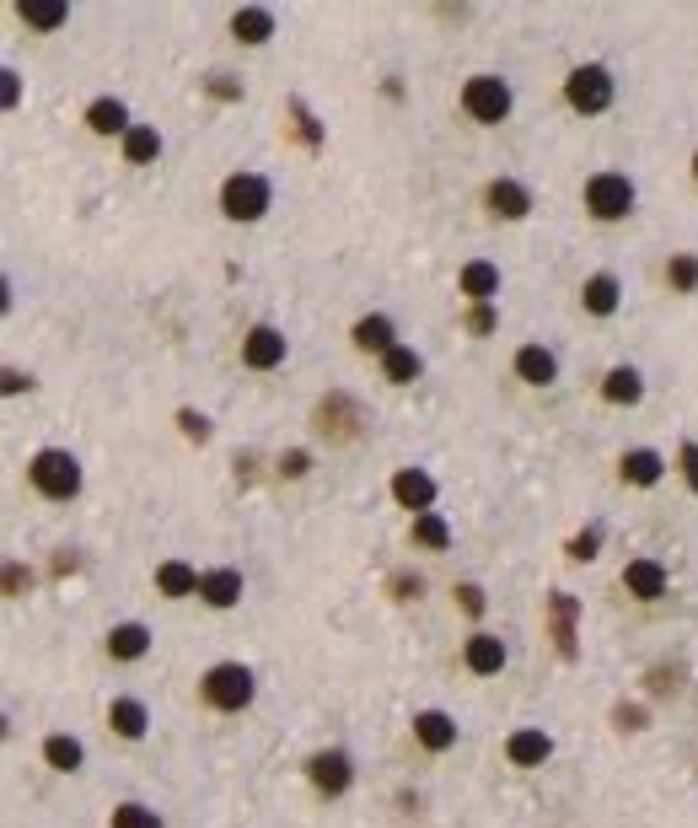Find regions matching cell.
<instances>
[{"label": "cell", "instance_id": "20", "mask_svg": "<svg viewBox=\"0 0 698 828\" xmlns=\"http://www.w3.org/2000/svg\"><path fill=\"white\" fill-rule=\"evenodd\" d=\"M199 582H205V576H199L194 565H183V559H167V565L156 571V586H161L167 597H194V592H199Z\"/></svg>", "mask_w": 698, "mask_h": 828}, {"label": "cell", "instance_id": "22", "mask_svg": "<svg viewBox=\"0 0 698 828\" xmlns=\"http://www.w3.org/2000/svg\"><path fill=\"white\" fill-rule=\"evenodd\" d=\"M580 302H586V312H597V318L618 312V280H612V275H591L586 285H580Z\"/></svg>", "mask_w": 698, "mask_h": 828}, {"label": "cell", "instance_id": "26", "mask_svg": "<svg viewBox=\"0 0 698 828\" xmlns=\"http://www.w3.org/2000/svg\"><path fill=\"white\" fill-rule=\"evenodd\" d=\"M553 635H559L564 656L576 651V597L570 592H553Z\"/></svg>", "mask_w": 698, "mask_h": 828}, {"label": "cell", "instance_id": "6", "mask_svg": "<svg viewBox=\"0 0 698 828\" xmlns=\"http://www.w3.org/2000/svg\"><path fill=\"white\" fill-rule=\"evenodd\" d=\"M564 92H570V108H576V114H602V108L612 103L608 65H580L576 76L564 81Z\"/></svg>", "mask_w": 698, "mask_h": 828}, {"label": "cell", "instance_id": "36", "mask_svg": "<svg viewBox=\"0 0 698 828\" xmlns=\"http://www.w3.org/2000/svg\"><path fill=\"white\" fill-rule=\"evenodd\" d=\"M306 468H312V458H306V452H285V458H279V474H285V479H302Z\"/></svg>", "mask_w": 698, "mask_h": 828}, {"label": "cell", "instance_id": "3", "mask_svg": "<svg viewBox=\"0 0 698 828\" xmlns=\"http://www.w3.org/2000/svg\"><path fill=\"white\" fill-rule=\"evenodd\" d=\"M220 211L232 215V221H258V215L269 211V178H258V173H232L226 188H220Z\"/></svg>", "mask_w": 698, "mask_h": 828}, {"label": "cell", "instance_id": "18", "mask_svg": "<svg viewBox=\"0 0 698 828\" xmlns=\"http://www.w3.org/2000/svg\"><path fill=\"white\" fill-rule=\"evenodd\" d=\"M108 727L119 737H129V742H140L151 721H146V705H140V700H114V705H108Z\"/></svg>", "mask_w": 698, "mask_h": 828}, {"label": "cell", "instance_id": "16", "mask_svg": "<svg viewBox=\"0 0 698 828\" xmlns=\"http://www.w3.org/2000/svg\"><path fill=\"white\" fill-rule=\"evenodd\" d=\"M108 651H114L119 662H140V656L151 651V630H146V624H119V630H108Z\"/></svg>", "mask_w": 698, "mask_h": 828}, {"label": "cell", "instance_id": "10", "mask_svg": "<svg viewBox=\"0 0 698 828\" xmlns=\"http://www.w3.org/2000/svg\"><path fill=\"white\" fill-rule=\"evenodd\" d=\"M393 495L409 506V512H430V500H435V479H430L425 468H403L393 479Z\"/></svg>", "mask_w": 698, "mask_h": 828}, {"label": "cell", "instance_id": "1", "mask_svg": "<svg viewBox=\"0 0 698 828\" xmlns=\"http://www.w3.org/2000/svg\"><path fill=\"white\" fill-rule=\"evenodd\" d=\"M28 479L49 495V500H70V495L81 490V462L70 458V452H60V447H43V452L28 462Z\"/></svg>", "mask_w": 698, "mask_h": 828}, {"label": "cell", "instance_id": "24", "mask_svg": "<svg viewBox=\"0 0 698 828\" xmlns=\"http://www.w3.org/2000/svg\"><path fill=\"white\" fill-rule=\"evenodd\" d=\"M618 468H623V479H629V485H656L667 462H661V452L639 447V452H623V462H618Z\"/></svg>", "mask_w": 698, "mask_h": 828}, {"label": "cell", "instance_id": "39", "mask_svg": "<svg viewBox=\"0 0 698 828\" xmlns=\"http://www.w3.org/2000/svg\"><path fill=\"white\" fill-rule=\"evenodd\" d=\"M456 597H462L468 614H484V592H479V586H456Z\"/></svg>", "mask_w": 698, "mask_h": 828}, {"label": "cell", "instance_id": "38", "mask_svg": "<svg viewBox=\"0 0 698 828\" xmlns=\"http://www.w3.org/2000/svg\"><path fill=\"white\" fill-rule=\"evenodd\" d=\"M597 544H602V533L591 527V533H580L576 544H570V554H576V559H591V554H597Z\"/></svg>", "mask_w": 698, "mask_h": 828}, {"label": "cell", "instance_id": "23", "mask_svg": "<svg viewBox=\"0 0 698 828\" xmlns=\"http://www.w3.org/2000/svg\"><path fill=\"white\" fill-rule=\"evenodd\" d=\"M505 753H511V764L532 769V764H543L548 753H553V742H548L543 732H532V727H527V732H517V737H511V748H505Z\"/></svg>", "mask_w": 698, "mask_h": 828}, {"label": "cell", "instance_id": "31", "mask_svg": "<svg viewBox=\"0 0 698 828\" xmlns=\"http://www.w3.org/2000/svg\"><path fill=\"white\" fill-rule=\"evenodd\" d=\"M414 544H425V549H446V544H452V527L435 517V512H420V517H414Z\"/></svg>", "mask_w": 698, "mask_h": 828}, {"label": "cell", "instance_id": "40", "mask_svg": "<svg viewBox=\"0 0 698 828\" xmlns=\"http://www.w3.org/2000/svg\"><path fill=\"white\" fill-rule=\"evenodd\" d=\"M682 468H688V485L698 490V441H688V447H682Z\"/></svg>", "mask_w": 698, "mask_h": 828}, {"label": "cell", "instance_id": "11", "mask_svg": "<svg viewBox=\"0 0 698 828\" xmlns=\"http://www.w3.org/2000/svg\"><path fill=\"white\" fill-rule=\"evenodd\" d=\"M489 211L505 215V221H521V215L532 211V194H527L517 178H494V184H489Z\"/></svg>", "mask_w": 698, "mask_h": 828}, {"label": "cell", "instance_id": "13", "mask_svg": "<svg viewBox=\"0 0 698 828\" xmlns=\"http://www.w3.org/2000/svg\"><path fill=\"white\" fill-rule=\"evenodd\" d=\"M199 597H205L210 608H232V603H243V571H205Z\"/></svg>", "mask_w": 698, "mask_h": 828}, {"label": "cell", "instance_id": "37", "mask_svg": "<svg viewBox=\"0 0 698 828\" xmlns=\"http://www.w3.org/2000/svg\"><path fill=\"white\" fill-rule=\"evenodd\" d=\"M178 420H183V430H188L194 441H205V436H210V420H205V415H194V409H183Z\"/></svg>", "mask_w": 698, "mask_h": 828}, {"label": "cell", "instance_id": "2", "mask_svg": "<svg viewBox=\"0 0 698 828\" xmlns=\"http://www.w3.org/2000/svg\"><path fill=\"white\" fill-rule=\"evenodd\" d=\"M199 689H205V700H210L215 710H247L253 705V673H247L243 662H220V668H210Z\"/></svg>", "mask_w": 698, "mask_h": 828}, {"label": "cell", "instance_id": "35", "mask_svg": "<svg viewBox=\"0 0 698 828\" xmlns=\"http://www.w3.org/2000/svg\"><path fill=\"white\" fill-rule=\"evenodd\" d=\"M468 329H473V334H494V308H489V302L484 308H473L468 312Z\"/></svg>", "mask_w": 698, "mask_h": 828}, {"label": "cell", "instance_id": "5", "mask_svg": "<svg viewBox=\"0 0 698 828\" xmlns=\"http://www.w3.org/2000/svg\"><path fill=\"white\" fill-rule=\"evenodd\" d=\"M462 108L479 124H500L511 114V87H505L500 76H473V81L462 87Z\"/></svg>", "mask_w": 698, "mask_h": 828}, {"label": "cell", "instance_id": "30", "mask_svg": "<svg viewBox=\"0 0 698 828\" xmlns=\"http://www.w3.org/2000/svg\"><path fill=\"white\" fill-rule=\"evenodd\" d=\"M43 759L70 775V769H81V759H87V753H81V742H76V737H49V742H43Z\"/></svg>", "mask_w": 698, "mask_h": 828}, {"label": "cell", "instance_id": "14", "mask_svg": "<svg viewBox=\"0 0 698 828\" xmlns=\"http://www.w3.org/2000/svg\"><path fill=\"white\" fill-rule=\"evenodd\" d=\"M517 377L532 382V388H548V382L559 377V361L548 355L543 344H527V350H517Z\"/></svg>", "mask_w": 698, "mask_h": 828}, {"label": "cell", "instance_id": "19", "mask_svg": "<svg viewBox=\"0 0 698 828\" xmlns=\"http://www.w3.org/2000/svg\"><path fill=\"white\" fill-rule=\"evenodd\" d=\"M232 32H237L243 43H264V38H274V11L269 6H243V11L232 17Z\"/></svg>", "mask_w": 698, "mask_h": 828}, {"label": "cell", "instance_id": "32", "mask_svg": "<svg viewBox=\"0 0 698 828\" xmlns=\"http://www.w3.org/2000/svg\"><path fill=\"white\" fill-rule=\"evenodd\" d=\"M382 367H387V382H397V388H403V382H414V377H420V355H414L409 344H393Z\"/></svg>", "mask_w": 698, "mask_h": 828}, {"label": "cell", "instance_id": "9", "mask_svg": "<svg viewBox=\"0 0 698 828\" xmlns=\"http://www.w3.org/2000/svg\"><path fill=\"white\" fill-rule=\"evenodd\" d=\"M312 786L317 791H328V797H338V791H350V780H355V764H350V753H317L312 759Z\"/></svg>", "mask_w": 698, "mask_h": 828}, {"label": "cell", "instance_id": "4", "mask_svg": "<svg viewBox=\"0 0 698 828\" xmlns=\"http://www.w3.org/2000/svg\"><path fill=\"white\" fill-rule=\"evenodd\" d=\"M586 211L597 215V221H623V215L635 211V184L623 173H597L586 184Z\"/></svg>", "mask_w": 698, "mask_h": 828}, {"label": "cell", "instance_id": "34", "mask_svg": "<svg viewBox=\"0 0 698 828\" xmlns=\"http://www.w3.org/2000/svg\"><path fill=\"white\" fill-rule=\"evenodd\" d=\"M667 280L677 285V291H698V259L694 253H677L667 264Z\"/></svg>", "mask_w": 698, "mask_h": 828}, {"label": "cell", "instance_id": "21", "mask_svg": "<svg viewBox=\"0 0 698 828\" xmlns=\"http://www.w3.org/2000/svg\"><path fill=\"white\" fill-rule=\"evenodd\" d=\"M494 291H500V270H494V264H484V259H473V264L462 270V296H473V302L484 308Z\"/></svg>", "mask_w": 698, "mask_h": 828}, {"label": "cell", "instance_id": "29", "mask_svg": "<svg viewBox=\"0 0 698 828\" xmlns=\"http://www.w3.org/2000/svg\"><path fill=\"white\" fill-rule=\"evenodd\" d=\"M124 156H129V162H156V156H161V135H156L151 124H135V129L124 135Z\"/></svg>", "mask_w": 698, "mask_h": 828}, {"label": "cell", "instance_id": "7", "mask_svg": "<svg viewBox=\"0 0 698 828\" xmlns=\"http://www.w3.org/2000/svg\"><path fill=\"white\" fill-rule=\"evenodd\" d=\"M243 361H247L253 371H274L279 361H285V334H279V329H269V323L247 329V339H243Z\"/></svg>", "mask_w": 698, "mask_h": 828}, {"label": "cell", "instance_id": "27", "mask_svg": "<svg viewBox=\"0 0 698 828\" xmlns=\"http://www.w3.org/2000/svg\"><path fill=\"white\" fill-rule=\"evenodd\" d=\"M355 344H361V350H382V355H387V350H393V323H387L382 312L361 318V323H355Z\"/></svg>", "mask_w": 698, "mask_h": 828}, {"label": "cell", "instance_id": "25", "mask_svg": "<svg viewBox=\"0 0 698 828\" xmlns=\"http://www.w3.org/2000/svg\"><path fill=\"white\" fill-rule=\"evenodd\" d=\"M639 393H645V382H639L635 367H612L608 382H602V399L608 403H639Z\"/></svg>", "mask_w": 698, "mask_h": 828}, {"label": "cell", "instance_id": "28", "mask_svg": "<svg viewBox=\"0 0 698 828\" xmlns=\"http://www.w3.org/2000/svg\"><path fill=\"white\" fill-rule=\"evenodd\" d=\"M17 11H22V22H28V28H60L65 22V11H70V6H65V0H22V6H17Z\"/></svg>", "mask_w": 698, "mask_h": 828}, {"label": "cell", "instance_id": "33", "mask_svg": "<svg viewBox=\"0 0 698 828\" xmlns=\"http://www.w3.org/2000/svg\"><path fill=\"white\" fill-rule=\"evenodd\" d=\"M114 828H161V818L140 801H124V807H114Z\"/></svg>", "mask_w": 698, "mask_h": 828}, {"label": "cell", "instance_id": "8", "mask_svg": "<svg viewBox=\"0 0 698 828\" xmlns=\"http://www.w3.org/2000/svg\"><path fill=\"white\" fill-rule=\"evenodd\" d=\"M623 586H629V597H639V603H656V597H667V565L661 559H629Z\"/></svg>", "mask_w": 698, "mask_h": 828}, {"label": "cell", "instance_id": "12", "mask_svg": "<svg viewBox=\"0 0 698 828\" xmlns=\"http://www.w3.org/2000/svg\"><path fill=\"white\" fill-rule=\"evenodd\" d=\"M414 737L425 742L430 753H446L456 742V721L446 715V710H425V715H414Z\"/></svg>", "mask_w": 698, "mask_h": 828}, {"label": "cell", "instance_id": "15", "mask_svg": "<svg viewBox=\"0 0 698 828\" xmlns=\"http://www.w3.org/2000/svg\"><path fill=\"white\" fill-rule=\"evenodd\" d=\"M87 124L97 135H129V129H135V124H129V108H124L119 97H97L87 108Z\"/></svg>", "mask_w": 698, "mask_h": 828}, {"label": "cell", "instance_id": "41", "mask_svg": "<svg viewBox=\"0 0 698 828\" xmlns=\"http://www.w3.org/2000/svg\"><path fill=\"white\" fill-rule=\"evenodd\" d=\"M694 173H698V156H694Z\"/></svg>", "mask_w": 698, "mask_h": 828}, {"label": "cell", "instance_id": "17", "mask_svg": "<svg viewBox=\"0 0 698 828\" xmlns=\"http://www.w3.org/2000/svg\"><path fill=\"white\" fill-rule=\"evenodd\" d=\"M468 668L479 678L500 673V668H505V641H500V635H473V641H468Z\"/></svg>", "mask_w": 698, "mask_h": 828}]
</instances>
